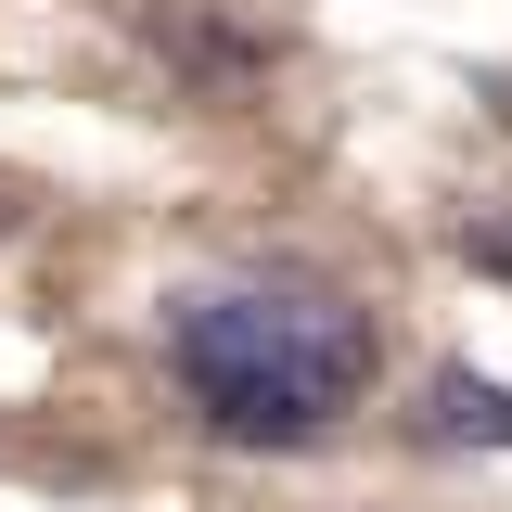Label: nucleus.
I'll return each mask as SVG.
<instances>
[{"label":"nucleus","instance_id":"1","mask_svg":"<svg viewBox=\"0 0 512 512\" xmlns=\"http://www.w3.org/2000/svg\"><path fill=\"white\" fill-rule=\"evenodd\" d=\"M167 372L218 448H320L384 372V333L333 282H192L167 295Z\"/></svg>","mask_w":512,"mask_h":512},{"label":"nucleus","instance_id":"2","mask_svg":"<svg viewBox=\"0 0 512 512\" xmlns=\"http://www.w3.org/2000/svg\"><path fill=\"white\" fill-rule=\"evenodd\" d=\"M423 448H512V384L474 372V359H448L423 384Z\"/></svg>","mask_w":512,"mask_h":512},{"label":"nucleus","instance_id":"3","mask_svg":"<svg viewBox=\"0 0 512 512\" xmlns=\"http://www.w3.org/2000/svg\"><path fill=\"white\" fill-rule=\"evenodd\" d=\"M167 52H180L192 77H256V64H269V39H244V26H167Z\"/></svg>","mask_w":512,"mask_h":512},{"label":"nucleus","instance_id":"4","mask_svg":"<svg viewBox=\"0 0 512 512\" xmlns=\"http://www.w3.org/2000/svg\"><path fill=\"white\" fill-rule=\"evenodd\" d=\"M461 256H474L487 282H512V218H461Z\"/></svg>","mask_w":512,"mask_h":512},{"label":"nucleus","instance_id":"5","mask_svg":"<svg viewBox=\"0 0 512 512\" xmlns=\"http://www.w3.org/2000/svg\"><path fill=\"white\" fill-rule=\"evenodd\" d=\"M500 116H512V77H500Z\"/></svg>","mask_w":512,"mask_h":512}]
</instances>
